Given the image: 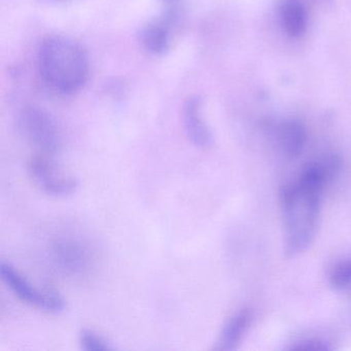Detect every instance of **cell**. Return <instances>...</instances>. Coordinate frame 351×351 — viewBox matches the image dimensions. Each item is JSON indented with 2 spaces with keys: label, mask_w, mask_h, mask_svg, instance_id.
Segmentation results:
<instances>
[{
  "label": "cell",
  "mask_w": 351,
  "mask_h": 351,
  "mask_svg": "<svg viewBox=\"0 0 351 351\" xmlns=\"http://www.w3.org/2000/svg\"><path fill=\"white\" fill-rule=\"evenodd\" d=\"M339 167L335 156L309 164L299 178L279 191L285 229V252L295 256L305 252L313 241L319 219L324 184Z\"/></svg>",
  "instance_id": "6da1fadb"
},
{
  "label": "cell",
  "mask_w": 351,
  "mask_h": 351,
  "mask_svg": "<svg viewBox=\"0 0 351 351\" xmlns=\"http://www.w3.org/2000/svg\"><path fill=\"white\" fill-rule=\"evenodd\" d=\"M38 71L56 93L71 95L83 89L89 79V58L80 43L69 36L45 38L38 53Z\"/></svg>",
  "instance_id": "7a4b0ae2"
},
{
  "label": "cell",
  "mask_w": 351,
  "mask_h": 351,
  "mask_svg": "<svg viewBox=\"0 0 351 351\" xmlns=\"http://www.w3.org/2000/svg\"><path fill=\"white\" fill-rule=\"evenodd\" d=\"M20 128L26 139L43 155L52 157L62 147L58 125L42 108H25L20 116Z\"/></svg>",
  "instance_id": "3957f363"
},
{
  "label": "cell",
  "mask_w": 351,
  "mask_h": 351,
  "mask_svg": "<svg viewBox=\"0 0 351 351\" xmlns=\"http://www.w3.org/2000/svg\"><path fill=\"white\" fill-rule=\"evenodd\" d=\"M0 275L12 293L23 303L51 313L65 308V300L54 291H40L10 263L0 264Z\"/></svg>",
  "instance_id": "277c9868"
},
{
  "label": "cell",
  "mask_w": 351,
  "mask_h": 351,
  "mask_svg": "<svg viewBox=\"0 0 351 351\" xmlns=\"http://www.w3.org/2000/svg\"><path fill=\"white\" fill-rule=\"evenodd\" d=\"M50 256L57 268L71 276H85L94 266V254L90 246L73 235L56 238L51 244Z\"/></svg>",
  "instance_id": "5b68a950"
},
{
  "label": "cell",
  "mask_w": 351,
  "mask_h": 351,
  "mask_svg": "<svg viewBox=\"0 0 351 351\" xmlns=\"http://www.w3.org/2000/svg\"><path fill=\"white\" fill-rule=\"evenodd\" d=\"M182 0H162L163 8L159 17L143 26L141 40L147 52L163 55L169 50L176 24L180 20Z\"/></svg>",
  "instance_id": "8992f818"
},
{
  "label": "cell",
  "mask_w": 351,
  "mask_h": 351,
  "mask_svg": "<svg viewBox=\"0 0 351 351\" xmlns=\"http://www.w3.org/2000/svg\"><path fill=\"white\" fill-rule=\"evenodd\" d=\"M28 172L34 184L51 196H69L79 188L77 178L60 171L50 156H34L28 162Z\"/></svg>",
  "instance_id": "52a82bcc"
},
{
  "label": "cell",
  "mask_w": 351,
  "mask_h": 351,
  "mask_svg": "<svg viewBox=\"0 0 351 351\" xmlns=\"http://www.w3.org/2000/svg\"><path fill=\"white\" fill-rule=\"evenodd\" d=\"M184 131L191 143L199 149L213 147V136L202 114V102L199 97H190L182 110Z\"/></svg>",
  "instance_id": "ba28073f"
},
{
  "label": "cell",
  "mask_w": 351,
  "mask_h": 351,
  "mask_svg": "<svg viewBox=\"0 0 351 351\" xmlns=\"http://www.w3.org/2000/svg\"><path fill=\"white\" fill-rule=\"evenodd\" d=\"M252 315L250 309H242L234 314L223 326L215 348L219 350H234L243 339L252 324Z\"/></svg>",
  "instance_id": "9c48e42d"
},
{
  "label": "cell",
  "mask_w": 351,
  "mask_h": 351,
  "mask_svg": "<svg viewBox=\"0 0 351 351\" xmlns=\"http://www.w3.org/2000/svg\"><path fill=\"white\" fill-rule=\"evenodd\" d=\"M281 25L291 38H301L307 29V12L302 0H281Z\"/></svg>",
  "instance_id": "30bf717a"
},
{
  "label": "cell",
  "mask_w": 351,
  "mask_h": 351,
  "mask_svg": "<svg viewBox=\"0 0 351 351\" xmlns=\"http://www.w3.org/2000/svg\"><path fill=\"white\" fill-rule=\"evenodd\" d=\"M278 141L282 151L291 158L301 155L307 143L305 126L298 121H287L278 128Z\"/></svg>",
  "instance_id": "8fae6325"
},
{
  "label": "cell",
  "mask_w": 351,
  "mask_h": 351,
  "mask_svg": "<svg viewBox=\"0 0 351 351\" xmlns=\"http://www.w3.org/2000/svg\"><path fill=\"white\" fill-rule=\"evenodd\" d=\"M80 344L84 350L106 351L114 349L112 343L91 330H83L80 335Z\"/></svg>",
  "instance_id": "7c38bea8"
},
{
  "label": "cell",
  "mask_w": 351,
  "mask_h": 351,
  "mask_svg": "<svg viewBox=\"0 0 351 351\" xmlns=\"http://www.w3.org/2000/svg\"><path fill=\"white\" fill-rule=\"evenodd\" d=\"M330 285L335 289L351 287V262L341 263L332 269L330 276Z\"/></svg>",
  "instance_id": "4fadbf2b"
},
{
  "label": "cell",
  "mask_w": 351,
  "mask_h": 351,
  "mask_svg": "<svg viewBox=\"0 0 351 351\" xmlns=\"http://www.w3.org/2000/svg\"><path fill=\"white\" fill-rule=\"evenodd\" d=\"M293 350H322L326 351L330 349V347L324 341L320 340H305L301 342L295 343V345L291 347Z\"/></svg>",
  "instance_id": "5bb4252c"
},
{
  "label": "cell",
  "mask_w": 351,
  "mask_h": 351,
  "mask_svg": "<svg viewBox=\"0 0 351 351\" xmlns=\"http://www.w3.org/2000/svg\"><path fill=\"white\" fill-rule=\"evenodd\" d=\"M47 1H64V0H47Z\"/></svg>",
  "instance_id": "9a60e30c"
}]
</instances>
